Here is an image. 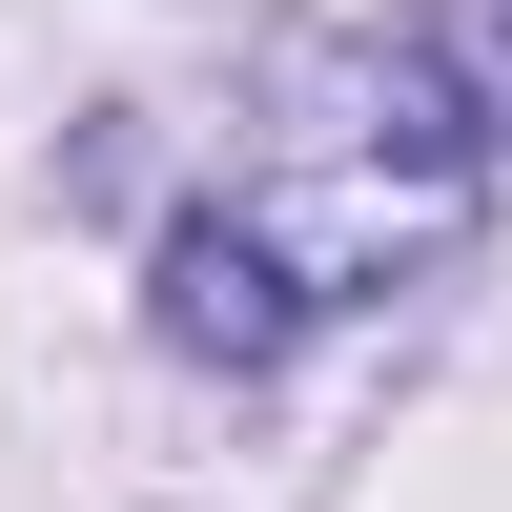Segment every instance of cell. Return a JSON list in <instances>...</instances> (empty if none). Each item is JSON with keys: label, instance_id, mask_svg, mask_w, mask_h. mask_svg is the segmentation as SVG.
Masks as SVG:
<instances>
[{"label": "cell", "instance_id": "obj_1", "mask_svg": "<svg viewBox=\"0 0 512 512\" xmlns=\"http://www.w3.org/2000/svg\"><path fill=\"white\" fill-rule=\"evenodd\" d=\"M451 205H472V123L431 103V62H308L287 123L246 144V185H205L164 226V349L185 369H287L328 308L431 267Z\"/></svg>", "mask_w": 512, "mask_h": 512}, {"label": "cell", "instance_id": "obj_2", "mask_svg": "<svg viewBox=\"0 0 512 512\" xmlns=\"http://www.w3.org/2000/svg\"><path fill=\"white\" fill-rule=\"evenodd\" d=\"M410 62H431V103L472 123V144H512V0H431V41H410Z\"/></svg>", "mask_w": 512, "mask_h": 512}]
</instances>
